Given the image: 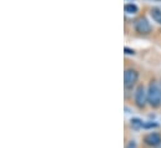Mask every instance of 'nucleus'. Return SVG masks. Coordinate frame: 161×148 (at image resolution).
I'll return each mask as SVG.
<instances>
[{
  "mask_svg": "<svg viewBox=\"0 0 161 148\" xmlns=\"http://www.w3.org/2000/svg\"><path fill=\"white\" fill-rule=\"evenodd\" d=\"M147 102L153 108H159L161 106V90L160 85L155 80H151L147 87Z\"/></svg>",
  "mask_w": 161,
  "mask_h": 148,
  "instance_id": "1",
  "label": "nucleus"
},
{
  "mask_svg": "<svg viewBox=\"0 0 161 148\" xmlns=\"http://www.w3.org/2000/svg\"><path fill=\"white\" fill-rule=\"evenodd\" d=\"M134 101H135L136 107L140 108V110L145 108L146 103H149V102H147V91L145 90V86H144V85L140 83V85L136 87L135 95H134Z\"/></svg>",
  "mask_w": 161,
  "mask_h": 148,
  "instance_id": "2",
  "label": "nucleus"
},
{
  "mask_svg": "<svg viewBox=\"0 0 161 148\" xmlns=\"http://www.w3.org/2000/svg\"><path fill=\"white\" fill-rule=\"evenodd\" d=\"M137 80H139L137 70H135L132 67H127L125 70V72H124V85H125V88H127V90L132 88L137 83Z\"/></svg>",
  "mask_w": 161,
  "mask_h": 148,
  "instance_id": "3",
  "label": "nucleus"
},
{
  "mask_svg": "<svg viewBox=\"0 0 161 148\" xmlns=\"http://www.w3.org/2000/svg\"><path fill=\"white\" fill-rule=\"evenodd\" d=\"M134 29L137 34L140 35H147L153 31V28L150 25V23L147 21L146 18H139L137 20H135V24H134Z\"/></svg>",
  "mask_w": 161,
  "mask_h": 148,
  "instance_id": "4",
  "label": "nucleus"
},
{
  "mask_svg": "<svg viewBox=\"0 0 161 148\" xmlns=\"http://www.w3.org/2000/svg\"><path fill=\"white\" fill-rule=\"evenodd\" d=\"M144 143L149 147L156 148L159 145H161V135L158 132H150L144 136Z\"/></svg>",
  "mask_w": 161,
  "mask_h": 148,
  "instance_id": "5",
  "label": "nucleus"
},
{
  "mask_svg": "<svg viewBox=\"0 0 161 148\" xmlns=\"http://www.w3.org/2000/svg\"><path fill=\"white\" fill-rule=\"evenodd\" d=\"M150 15L153 18V20L155 23H158L159 25H161V9L160 8H153L150 10Z\"/></svg>",
  "mask_w": 161,
  "mask_h": 148,
  "instance_id": "6",
  "label": "nucleus"
},
{
  "mask_svg": "<svg viewBox=\"0 0 161 148\" xmlns=\"http://www.w3.org/2000/svg\"><path fill=\"white\" fill-rule=\"evenodd\" d=\"M124 10H125V13H127V14H136L137 11H139V8H137V5H135V4H132V3H130V4H125V6H124Z\"/></svg>",
  "mask_w": 161,
  "mask_h": 148,
  "instance_id": "7",
  "label": "nucleus"
},
{
  "mask_svg": "<svg viewBox=\"0 0 161 148\" xmlns=\"http://www.w3.org/2000/svg\"><path fill=\"white\" fill-rule=\"evenodd\" d=\"M144 123H145V122H142L140 118H131V119H130V124H131V127H132L134 130L144 128Z\"/></svg>",
  "mask_w": 161,
  "mask_h": 148,
  "instance_id": "8",
  "label": "nucleus"
},
{
  "mask_svg": "<svg viewBox=\"0 0 161 148\" xmlns=\"http://www.w3.org/2000/svg\"><path fill=\"white\" fill-rule=\"evenodd\" d=\"M156 127H158V123H155V122H145V123H144V128H145V130L156 128Z\"/></svg>",
  "mask_w": 161,
  "mask_h": 148,
  "instance_id": "9",
  "label": "nucleus"
},
{
  "mask_svg": "<svg viewBox=\"0 0 161 148\" xmlns=\"http://www.w3.org/2000/svg\"><path fill=\"white\" fill-rule=\"evenodd\" d=\"M126 148H137V145L135 141H129L126 145Z\"/></svg>",
  "mask_w": 161,
  "mask_h": 148,
  "instance_id": "10",
  "label": "nucleus"
},
{
  "mask_svg": "<svg viewBox=\"0 0 161 148\" xmlns=\"http://www.w3.org/2000/svg\"><path fill=\"white\" fill-rule=\"evenodd\" d=\"M124 51H125V54H126V55H134V54H135V50L129 49V47H125V49H124Z\"/></svg>",
  "mask_w": 161,
  "mask_h": 148,
  "instance_id": "11",
  "label": "nucleus"
},
{
  "mask_svg": "<svg viewBox=\"0 0 161 148\" xmlns=\"http://www.w3.org/2000/svg\"><path fill=\"white\" fill-rule=\"evenodd\" d=\"M156 148H161V145H159V146H158Z\"/></svg>",
  "mask_w": 161,
  "mask_h": 148,
  "instance_id": "12",
  "label": "nucleus"
},
{
  "mask_svg": "<svg viewBox=\"0 0 161 148\" xmlns=\"http://www.w3.org/2000/svg\"><path fill=\"white\" fill-rule=\"evenodd\" d=\"M160 90H161V81H160Z\"/></svg>",
  "mask_w": 161,
  "mask_h": 148,
  "instance_id": "13",
  "label": "nucleus"
},
{
  "mask_svg": "<svg viewBox=\"0 0 161 148\" xmlns=\"http://www.w3.org/2000/svg\"><path fill=\"white\" fill-rule=\"evenodd\" d=\"M131 1H132V0H131Z\"/></svg>",
  "mask_w": 161,
  "mask_h": 148,
  "instance_id": "14",
  "label": "nucleus"
}]
</instances>
